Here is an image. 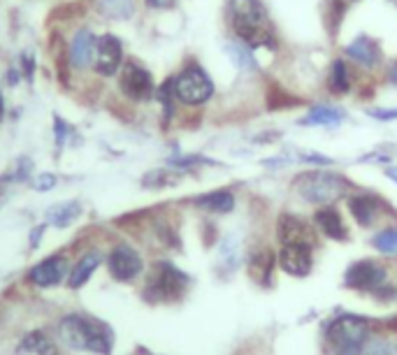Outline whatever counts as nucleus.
Instances as JSON below:
<instances>
[{"label":"nucleus","instance_id":"obj_29","mask_svg":"<svg viewBox=\"0 0 397 355\" xmlns=\"http://www.w3.org/2000/svg\"><path fill=\"white\" fill-rule=\"evenodd\" d=\"M33 186H35V191L47 193V191H52V188L56 186V177H54V174H40V177H35Z\"/></svg>","mask_w":397,"mask_h":355},{"label":"nucleus","instance_id":"obj_20","mask_svg":"<svg viewBox=\"0 0 397 355\" xmlns=\"http://www.w3.org/2000/svg\"><path fill=\"white\" fill-rule=\"evenodd\" d=\"M193 205L205 209V212H212V214H228V212H233V207H235V195L230 191H214V193L195 198Z\"/></svg>","mask_w":397,"mask_h":355},{"label":"nucleus","instance_id":"obj_32","mask_svg":"<svg viewBox=\"0 0 397 355\" xmlns=\"http://www.w3.org/2000/svg\"><path fill=\"white\" fill-rule=\"evenodd\" d=\"M379 327L383 332H393V334H397V316H393V318H386V320H381L379 323Z\"/></svg>","mask_w":397,"mask_h":355},{"label":"nucleus","instance_id":"obj_30","mask_svg":"<svg viewBox=\"0 0 397 355\" xmlns=\"http://www.w3.org/2000/svg\"><path fill=\"white\" fill-rule=\"evenodd\" d=\"M369 116L379 118V121H393L397 118V109H369Z\"/></svg>","mask_w":397,"mask_h":355},{"label":"nucleus","instance_id":"obj_10","mask_svg":"<svg viewBox=\"0 0 397 355\" xmlns=\"http://www.w3.org/2000/svg\"><path fill=\"white\" fill-rule=\"evenodd\" d=\"M277 235H279V239H281V244H304V246H311V248L318 244L316 232H313V228L309 223L293 214L279 216Z\"/></svg>","mask_w":397,"mask_h":355},{"label":"nucleus","instance_id":"obj_34","mask_svg":"<svg viewBox=\"0 0 397 355\" xmlns=\"http://www.w3.org/2000/svg\"><path fill=\"white\" fill-rule=\"evenodd\" d=\"M304 160H313V163H320V165H330V163H332L330 158H325V156H316V153H306Z\"/></svg>","mask_w":397,"mask_h":355},{"label":"nucleus","instance_id":"obj_6","mask_svg":"<svg viewBox=\"0 0 397 355\" xmlns=\"http://www.w3.org/2000/svg\"><path fill=\"white\" fill-rule=\"evenodd\" d=\"M174 95L184 104H202L214 95V84L198 63H191L174 77Z\"/></svg>","mask_w":397,"mask_h":355},{"label":"nucleus","instance_id":"obj_2","mask_svg":"<svg viewBox=\"0 0 397 355\" xmlns=\"http://www.w3.org/2000/svg\"><path fill=\"white\" fill-rule=\"evenodd\" d=\"M233 10V28L247 47H277L270 19L258 0H230Z\"/></svg>","mask_w":397,"mask_h":355},{"label":"nucleus","instance_id":"obj_8","mask_svg":"<svg viewBox=\"0 0 397 355\" xmlns=\"http://www.w3.org/2000/svg\"><path fill=\"white\" fill-rule=\"evenodd\" d=\"M118 86H121V93L130 100H149L153 95V77L142 63L130 58L123 63Z\"/></svg>","mask_w":397,"mask_h":355},{"label":"nucleus","instance_id":"obj_1","mask_svg":"<svg viewBox=\"0 0 397 355\" xmlns=\"http://www.w3.org/2000/svg\"><path fill=\"white\" fill-rule=\"evenodd\" d=\"M59 337L75 351H86L98 355H109L114 348V330L95 316L70 313L61 320Z\"/></svg>","mask_w":397,"mask_h":355},{"label":"nucleus","instance_id":"obj_28","mask_svg":"<svg viewBox=\"0 0 397 355\" xmlns=\"http://www.w3.org/2000/svg\"><path fill=\"white\" fill-rule=\"evenodd\" d=\"M228 52L235 56V58H237V63H240L242 68H256V63H254V56L249 54V49H244V47H230Z\"/></svg>","mask_w":397,"mask_h":355},{"label":"nucleus","instance_id":"obj_22","mask_svg":"<svg viewBox=\"0 0 397 355\" xmlns=\"http://www.w3.org/2000/svg\"><path fill=\"white\" fill-rule=\"evenodd\" d=\"M21 355H54V346L45 332H28L19 344Z\"/></svg>","mask_w":397,"mask_h":355},{"label":"nucleus","instance_id":"obj_4","mask_svg":"<svg viewBox=\"0 0 397 355\" xmlns=\"http://www.w3.org/2000/svg\"><path fill=\"white\" fill-rule=\"evenodd\" d=\"M191 285V278L184 274L179 267H174L172 262L158 260L151 267L149 276H146L144 285V299L151 304H163V302H177L184 297V292Z\"/></svg>","mask_w":397,"mask_h":355},{"label":"nucleus","instance_id":"obj_33","mask_svg":"<svg viewBox=\"0 0 397 355\" xmlns=\"http://www.w3.org/2000/svg\"><path fill=\"white\" fill-rule=\"evenodd\" d=\"M21 65H24V70H26V77L31 79V77H33V61H31V56H28V54L21 56Z\"/></svg>","mask_w":397,"mask_h":355},{"label":"nucleus","instance_id":"obj_3","mask_svg":"<svg viewBox=\"0 0 397 355\" xmlns=\"http://www.w3.org/2000/svg\"><path fill=\"white\" fill-rule=\"evenodd\" d=\"M372 337V320L341 313L325 327V344L334 355H360Z\"/></svg>","mask_w":397,"mask_h":355},{"label":"nucleus","instance_id":"obj_21","mask_svg":"<svg viewBox=\"0 0 397 355\" xmlns=\"http://www.w3.org/2000/svg\"><path fill=\"white\" fill-rule=\"evenodd\" d=\"M81 214L79 202H59V205L47 209V221L56 228H68L70 223H75Z\"/></svg>","mask_w":397,"mask_h":355},{"label":"nucleus","instance_id":"obj_36","mask_svg":"<svg viewBox=\"0 0 397 355\" xmlns=\"http://www.w3.org/2000/svg\"><path fill=\"white\" fill-rule=\"evenodd\" d=\"M386 174H388V179H393L395 184H397V167H388Z\"/></svg>","mask_w":397,"mask_h":355},{"label":"nucleus","instance_id":"obj_26","mask_svg":"<svg viewBox=\"0 0 397 355\" xmlns=\"http://www.w3.org/2000/svg\"><path fill=\"white\" fill-rule=\"evenodd\" d=\"M100 10L111 19H125L132 14V0H100Z\"/></svg>","mask_w":397,"mask_h":355},{"label":"nucleus","instance_id":"obj_25","mask_svg":"<svg viewBox=\"0 0 397 355\" xmlns=\"http://www.w3.org/2000/svg\"><path fill=\"white\" fill-rule=\"evenodd\" d=\"M179 181V174L177 172H170V170H153L149 172L146 177L142 179V184L146 188H165V186H174Z\"/></svg>","mask_w":397,"mask_h":355},{"label":"nucleus","instance_id":"obj_15","mask_svg":"<svg viewBox=\"0 0 397 355\" xmlns=\"http://www.w3.org/2000/svg\"><path fill=\"white\" fill-rule=\"evenodd\" d=\"M95 38L93 33L81 28V31L75 33L72 42H70V65L72 68H86L91 63V56H93V49H95Z\"/></svg>","mask_w":397,"mask_h":355},{"label":"nucleus","instance_id":"obj_9","mask_svg":"<svg viewBox=\"0 0 397 355\" xmlns=\"http://www.w3.org/2000/svg\"><path fill=\"white\" fill-rule=\"evenodd\" d=\"M107 269L114 281H132L135 276L142 274L144 262L132 246L118 244V246L111 248V253L107 258Z\"/></svg>","mask_w":397,"mask_h":355},{"label":"nucleus","instance_id":"obj_14","mask_svg":"<svg viewBox=\"0 0 397 355\" xmlns=\"http://www.w3.org/2000/svg\"><path fill=\"white\" fill-rule=\"evenodd\" d=\"M313 219H316L318 230L327 237V239H334V242H346L348 239V232H346L344 221H341V214L334 207H330V205L320 207Z\"/></svg>","mask_w":397,"mask_h":355},{"label":"nucleus","instance_id":"obj_31","mask_svg":"<svg viewBox=\"0 0 397 355\" xmlns=\"http://www.w3.org/2000/svg\"><path fill=\"white\" fill-rule=\"evenodd\" d=\"M146 5L151 10H170V7L177 5V0H146Z\"/></svg>","mask_w":397,"mask_h":355},{"label":"nucleus","instance_id":"obj_12","mask_svg":"<svg viewBox=\"0 0 397 355\" xmlns=\"http://www.w3.org/2000/svg\"><path fill=\"white\" fill-rule=\"evenodd\" d=\"M279 265L290 276H306L313 267L311 246H304V244H283L281 253H279Z\"/></svg>","mask_w":397,"mask_h":355},{"label":"nucleus","instance_id":"obj_24","mask_svg":"<svg viewBox=\"0 0 397 355\" xmlns=\"http://www.w3.org/2000/svg\"><path fill=\"white\" fill-rule=\"evenodd\" d=\"M327 86H330L332 93H346L351 88V74H348V68L344 61H334L330 68V77H327Z\"/></svg>","mask_w":397,"mask_h":355},{"label":"nucleus","instance_id":"obj_16","mask_svg":"<svg viewBox=\"0 0 397 355\" xmlns=\"http://www.w3.org/2000/svg\"><path fill=\"white\" fill-rule=\"evenodd\" d=\"M247 269H249V276L254 278L256 283L267 285L270 283V276H272V269H274V253L270 251V246L256 248L254 253L249 255Z\"/></svg>","mask_w":397,"mask_h":355},{"label":"nucleus","instance_id":"obj_18","mask_svg":"<svg viewBox=\"0 0 397 355\" xmlns=\"http://www.w3.org/2000/svg\"><path fill=\"white\" fill-rule=\"evenodd\" d=\"M100 262H102V255L98 253V251L79 258V262H77L75 267L70 269V276H68V285H70V288H75V290L81 288V285L95 274V269L100 267Z\"/></svg>","mask_w":397,"mask_h":355},{"label":"nucleus","instance_id":"obj_23","mask_svg":"<svg viewBox=\"0 0 397 355\" xmlns=\"http://www.w3.org/2000/svg\"><path fill=\"white\" fill-rule=\"evenodd\" d=\"M341 121H344V111L327 107V104H320V107H313L299 123L302 125H337Z\"/></svg>","mask_w":397,"mask_h":355},{"label":"nucleus","instance_id":"obj_35","mask_svg":"<svg viewBox=\"0 0 397 355\" xmlns=\"http://www.w3.org/2000/svg\"><path fill=\"white\" fill-rule=\"evenodd\" d=\"M388 79L390 84H397V63H393V68L388 70Z\"/></svg>","mask_w":397,"mask_h":355},{"label":"nucleus","instance_id":"obj_19","mask_svg":"<svg viewBox=\"0 0 397 355\" xmlns=\"http://www.w3.org/2000/svg\"><path fill=\"white\" fill-rule=\"evenodd\" d=\"M348 209H351L353 219L362 228H369L376 221V214H379V200L372 198V195H355V198L348 200Z\"/></svg>","mask_w":397,"mask_h":355},{"label":"nucleus","instance_id":"obj_13","mask_svg":"<svg viewBox=\"0 0 397 355\" xmlns=\"http://www.w3.org/2000/svg\"><path fill=\"white\" fill-rule=\"evenodd\" d=\"M65 274H68V260L63 255H49L28 271L31 281L35 285H40V288L59 285L63 278H65Z\"/></svg>","mask_w":397,"mask_h":355},{"label":"nucleus","instance_id":"obj_7","mask_svg":"<svg viewBox=\"0 0 397 355\" xmlns=\"http://www.w3.org/2000/svg\"><path fill=\"white\" fill-rule=\"evenodd\" d=\"M386 283H388L386 265L379 262V260H369V258L353 262L344 274L346 288L360 290V292H374L376 295V292H379Z\"/></svg>","mask_w":397,"mask_h":355},{"label":"nucleus","instance_id":"obj_17","mask_svg":"<svg viewBox=\"0 0 397 355\" xmlns=\"http://www.w3.org/2000/svg\"><path fill=\"white\" fill-rule=\"evenodd\" d=\"M346 54L365 68H374L376 63H381V47L372 38H358L355 42H351L346 47Z\"/></svg>","mask_w":397,"mask_h":355},{"label":"nucleus","instance_id":"obj_37","mask_svg":"<svg viewBox=\"0 0 397 355\" xmlns=\"http://www.w3.org/2000/svg\"><path fill=\"white\" fill-rule=\"evenodd\" d=\"M5 116V102H3V93H0V118Z\"/></svg>","mask_w":397,"mask_h":355},{"label":"nucleus","instance_id":"obj_27","mask_svg":"<svg viewBox=\"0 0 397 355\" xmlns=\"http://www.w3.org/2000/svg\"><path fill=\"white\" fill-rule=\"evenodd\" d=\"M372 244L376 251H381V253H397V228L381 230V232L372 239Z\"/></svg>","mask_w":397,"mask_h":355},{"label":"nucleus","instance_id":"obj_11","mask_svg":"<svg viewBox=\"0 0 397 355\" xmlns=\"http://www.w3.org/2000/svg\"><path fill=\"white\" fill-rule=\"evenodd\" d=\"M95 70L98 74L111 77L123 63V47L116 35H102L95 45Z\"/></svg>","mask_w":397,"mask_h":355},{"label":"nucleus","instance_id":"obj_5","mask_svg":"<svg viewBox=\"0 0 397 355\" xmlns=\"http://www.w3.org/2000/svg\"><path fill=\"white\" fill-rule=\"evenodd\" d=\"M293 188L302 200L311 205H330L346 191V181L334 172H302L293 179Z\"/></svg>","mask_w":397,"mask_h":355}]
</instances>
